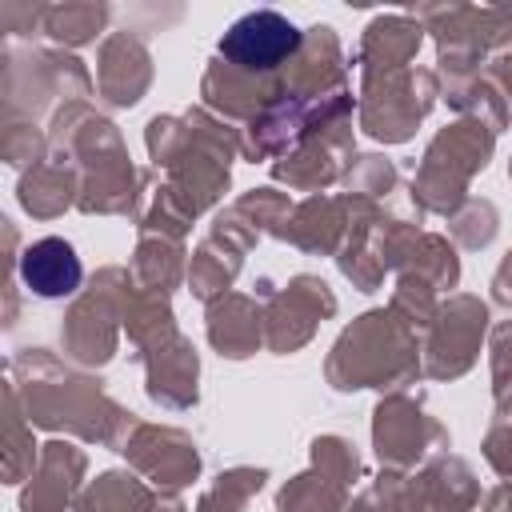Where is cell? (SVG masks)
Here are the masks:
<instances>
[{
    "label": "cell",
    "mask_w": 512,
    "mask_h": 512,
    "mask_svg": "<svg viewBox=\"0 0 512 512\" xmlns=\"http://www.w3.org/2000/svg\"><path fill=\"white\" fill-rule=\"evenodd\" d=\"M300 40L304 36L288 16L256 8L228 24V32L220 36V56L244 72H272L300 48Z\"/></svg>",
    "instance_id": "6da1fadb"
},
{
    "label": "cell",
    "mask_w": 512,
    "mask_h": 512,
    "mask_svg": "<svg viewBox=\"0 0 512 512\" xmlns=\"http://www.w3.org/2000/svg\"><path fill=\"white\" fill-rule=\"evenodd\" d=\"M20 280L32 296L40 300H64L80 288L84 280V264L76 256V248L60 236H44L36 244L24 248L20 256Z\"/></svg>",
    "instance_id": "7a4b0ae2"
}]
</instances>
